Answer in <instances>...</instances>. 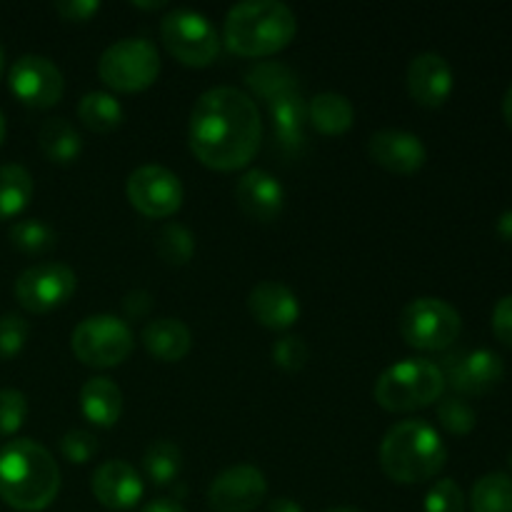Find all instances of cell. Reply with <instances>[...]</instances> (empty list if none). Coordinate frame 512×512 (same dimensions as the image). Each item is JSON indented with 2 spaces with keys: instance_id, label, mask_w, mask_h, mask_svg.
I'll return each mask as SVG.
<instances>
[{
  "instance_id": "cell-39",
  "label": "cell",
  "mask_w": 512,
  "mask_h": 512,
  "mask_svg": "<svg viewBox=\"0 0 512 512\" xmlns=\"http://www.w3.org/2000/svg\"><path fill=\"white\" fill-rule=\"evenodd\" d=\"M493 333L503 345L512 348V295L498 300L493 310Z\"/></svg>"
},
{
  "instance_id": "cell-48",
  "label": "cell",
  "mask_w": 512,
  "mask_h": 512,
  "mask_svg": "<svg viewBox=\"0 0 512 512\" xmlns=\"http://www.w3.org/2000/svg\"><path fill=\"white\" fill-rule=\"evenodd\" d=\"M3 68H5V53L3 48H0V75H3Z\"/></svg>"
},
{
  "instance_id": "cell-31",
  "label": "cell",
  "mask_w": 512,
  "mask_h": 512,
  "mask_svg": "<svg viewBox=\"0 0 512 512\" xmlns=\"http://www.w3.org/2000/svg\"><path fill=\"white\" fill-rule=\"evenodd\" d=\"M155 250L168 265H188L195 255V235L183 223H165L155 235Z\"/></svg>"
},
{
  "instance_id": "cell-4",
  "label": "cell",
  "mask_w": 512,
  "mask_h": 512,
  "mask_svg": "<svg viewBox=\"0 0 512 512\" xmlns=\"http://www.w3.org/2000/svg\"><path fill=\"white\" fill-rule=\"evenodd\" d=\"M448 463V448L438 430L425 420H403L380 443V468L400 485L433 480Z\"/></svg>"
},
{
  "instance_id": "cell-11",
  "label": "cell",
  "mask_w": 512,
  "mask_h": 512,
  "mask_svg": "<svg viewBox=\"0 0 512 512\" xmlns=\"http://www.w3.org/2000/svg\"><path fill=\"white\" fill-rule=\"evenodd\" d=\"M78 288L75 270L63 263H38L15 280V300L28 313H50L70 300Z\"/></svg>"
},
{
  "instance_id": "cell-26",
  "label": "cell",
  "mask_w": 512,
  "mask_h": 512,
  "mask_svg": "<svg viewBox=\"0 0 512 512\" xmlns=\"http://www.w3.org/2000/svg\"><path fill=\"white\" fill-rule=\"evenodd\" d=\"M33 198V175L25 165H0V220L23 213Z\"/></svg>"
},
{
  "instance_id": "cell-13",
  "label": "cell",
  "mask_w": 512,
  "mask_h": 512,
  "mask_svg": "<svg viewBox=\"0 0 512 512\" xmlns=\"http://www.w3.org/2000/svg\"><path fill=\"white\" fill-rule=\"evenodd\" d=\"M445 385L460 395H485L500 385L505 375V363L493 350H463V353L445 355L440 365Z\"/></svg>"
},
{
  "instance_id": "cell-14",
  "label": "cell",
  "mask_w": 512,
  "mask_h": 512,
  "mask_svg": "<svg viewBox=\"0 0 512 512\" xmlns=\"http://www.w3.org/2000/svg\"><path fill=\"white\" fill-rule=\"evenodd\" d=\"M268 495V480L255 465H233L215 475L208 488V505L215 512H253Z\"/></svg>"
},
{
  "instance_id": "cell-32",
  "label": "cell",
  "mask_w": 512,
  "mask_h": 512,
  "mask_svg": "<svg viewBox=\"0 0 512 512\" xmlns=\"http://www.w3.org/2000/svg\"><path fill=\"white\" fill-rule=\"evenodd\" d=\"M438 420L450 435H468L473 433L478 425V415H475L473 405L463 398H445L438 405Z\"/></svg>"
},
{
  "instance_id": "cell-36",
  "label": "cell",
  "mask_w": 512,
  "mask_h": 512,
  "mask_svg": "<svg viewBox=\"0 0 512 512\" xmlns=\"http://www.w3.org/2000/svg\"><path fill=\"white\" fill-rule=\"evenodd\" d=\"M308 343L300 335H283L273 345V363L285 373H298L308 363Z\"/></svg>"
},
{
  "instance_id": "cell-25",
  "label": "cell",
  "mask_w": 512,
  "mask_h": 512,
  "mask_svg": "<svg viewBox=\"0 0 512 512\" xmlns=\"http://www.w3.org/2000/svg\"><path fill=\"white\" fill-rule=\"evenodd\" d=\"M123 105L115 95L105 93V90H90L80 98L78 103V118L93 133H113L120 123H123Z\"/></svg>"
},
{
  "instance_id": "cell-42",
  "label": "cell",
  "mask_w": 512,
  "mask_h": 512,
  "mask_svg": "<svg viewBox=\"0 0 512 512\" xmlns=\"http://www.w3.org/2000/svg\"><path fill=\"white\" fill-rule=\"evenodd\" d=\"M495 230H498V235H500V240H503V243L512 245V210H505V213L500 215Z\"/></svg>"
},
{
  "instance_id": "cell-8",
  "label": "cell",
  "mask_w": 512,
  "mask_h": 512,
  "mask_svg": "<svg viewBox=\"0 0 512 512\" xmlns=\"http://www.w3.org/2000/svg\"><path fill=\"white\" fill-rule=\"evenodd\" d=\"M400 335L405 343L425 353L448 350L460 338L463 320L450 303L440 298H415L400 313Z\"/></svg>"
},
{
  "instance_id": "cell-33",
  "label": "cell",
  "mask_w": 512,
  "mask_h": 512,
  "mask_svg": "<svg viewBox=\"0 0 512 512\" xmlns=\"http://www.w3.org/2000/svg\"><path fill=\"white\" fill-rule=\"evenodd\" d=\"M28 418V398L15 388L0 390V438H10Z\"/></svg>"
},
{
  "instance_id": "cell-1",
  "label": "cell",
  "mask_w": 512,
  "mask_h": 512,
  "mask_svg": "<svg viewBox=\"0 0 512 512\" xmlns=\"http://www.w3.org/2000/svg\"><path fill=\"white\" fill-rule=\"evenodd\" d=\"M263 140L258 103L233 85L210 88L195 100L188 143L195 158L210 170H240L255 158Z\"/></svg>"
},
{
  "instance_id": "cell-15",
  "label": "cell",
  "mask_w": 512,
  "mask_h": 512,
  "mask_svg": "<svg viewBox=\"0 0 512 512\" xmlns=\"http://www.w3.org/2000/svg\"><path fill=\"white\" fill-rule=\"evenodd\" d=\"M368 153L375 165L395 175H415L428 160V148L418 135L395 128H385L370 135Z\"/></svg>"
},
{
  "instance_id": "cell-44",
  "label": "cell",
  "mask_w": 512,
  "mask_h": 512,
  "mask_svg": "<svg viewBox=\"0 0 512 512\" xmlns=\"http://www.w3.org/2000/svg\"><path fill=\"white\" fill-rule=\"evenodd\" d=\"M503 115H505V123L510 125V130H512V83H510V88L505 90V98H503Z\"/></svg>"
},
{
  "instance_id": "cell-2",
  "label": "cell",
  "mask_w": 512,
  "mask_h": 512,
  "mask_svg": "<svg viewBox=\"0 0 512 512\" xmlns=\"http://www.w3.org/2000/svg\"><path fill=\"white\" fill-rule=\"evenodd\" d=\"M60 493V468L48 448L30 438L0 448V500L18 512H40Z\"/></svg>"
},
{
  "instance_id": "cell-9",
  "label": "cell",
  "mask_w": 512,
  "mask_h": 512,
  "mask_svg": "<svg viewBox=\"0 0 512 512\" xmlns=\"http://www.w3.org/2000/svg\"><path fill=\"white\" fill-rule=\"evenodd\" d=\"M160 35L175 60L190 68H205L220 53V35L208 15L190 8H175L160 20Z\"/></svg>"
},
{
  "instance_id": "cell-40",
  "label": "cell",
  "mask_w": 512,
  "mask_h": 512,
  "mask_svg": "<svg viewBox=\"0 0 512 512\" xmlns=\"http://www.w3.org/2000/svg\"><path fill=\"white\" fill-rule=\"evenodd\" d=\"M123 310L128 318H145V315L153 310V295L143 288L130 290V293L123 298Z\"/></svg>"
},
{
  "instance_id": "cell-46",
  "label": "cell",
  "mask_w": 512,
  "mask_h": 512,
  "mask_svg": "<svg viewBox=\"0 0 512 512\" xmlns=\"http://www.w3.org/2000/svg\"><path fill=\"white\" fill-rule=\"evenodd\" d=\"M325 512H363L360 508H350V505H345V508H333V510H325Z\"/></svg>"
},
{
  "instance_id": "cell-35",
  "label": "cell",
  "mask_w": 512,
  "mask_h": 512,
  "mask_svg": "<svg viewBox=\"0 0 512 512\" xmlns=\"http://www.w3.org/2000/svg\"><path fill=\"white\" fill-rule=\"evenodd\" d=\"M30 335V325L23 315L8 313L0 318V360H10L25 348Z\"/></svg>"
},
{
  "instance_id": "cell-19",
  "label": "cell",
  "mask_w": 512,
  "mask_h": 512,
  "mask_svg": "<svg viewBox=\"0 0 512 512\" xmlns=\"http://www.w3.org/2000/svg\"><path fill=\"white\" fill-rule=\"evenodd\" d=\"M248 310L263 328L288 330L300 318V300L280 280H263L250 290Z\"/></svg>"
},
{
  "instance_id": "cell-38",
  "label": "cell",
  "mask_w": 512,
  "mask_h": 512,
  "mask_svg": "<svg viewBox=\"0 0 512 512\" xmlns=\"http://www.w3.org/2000/svg\"><path fill=\"white\" fill-rule=\"evenodd\" d=\"M53 8L68 23H85V20H90L98 13L100 3L98 0H58Z\"/></svg>"
},
{
  "instance_id": "cell-21",
  "label": "cell",
  "mask_w": 512,
  "mask_h": 512,
  "mask_svg": "<svg viewBox=\"0 0 512 512\" xmlns=\"http://www.w3.org/2000/svg\"><path fill=\"white\" fill-rule=\"evenodd\" d=\"M145 350L160 363H180L193 348L190 328L178 318H155L140 333Z\"/></svg>"
},
{
  "instance_id": "cell-29",
  "label": "cell",
  "mask_w": 512,
  "mask_h": 512,
  "mask_svg": "<svg viewBox=\"0 0 512 512\" xmlns=\"http://www.w3.org/2000/svg\"><path fill=\"white\" fill-rule=\"evenodd\" d=\"M473 512H512V478L505 473H488L475 480L470 490Z\"/></svg>"
},
{
  "instance_id": "cell-3",
  "label": "cell",
  "mask_w": 512,
  "mask_h": 512,
  "mask_svg": "<svg viewBox=\"0 0 512 512\" xmlns=\"http://www.w3.org/2000/svg\"><path fill=\"white\" fill-rule=\"evenodd\" d=\"M298 18L280 0H243L225 15L223 40L240 58H268L293 43Z\"/></svg>"
},
{
  "instance_id": "cell-23",
  "label": "cell",
  "mask_w": 512,
  "mask_h": 512,
  "mask_svg": "<svg viewBox=\"0 0 512 512\" xmlns=\"http://www.w3.org/2000/svg\"><path fill=\"white\" fill-rule=\"evenodd\" d=\"M308 123L323 135H343L353 128L355 108L343 93L325 90L308 103Z\"/></svg>"
},
{
  "instance_id": "cell-45",
  "label": "cell",
  "mask_w": 512,
  "mask_h": 512,
  "mask_svg": "<svg viewBox=\"0 0 512 512\" xmlns=\"http://www.w3.org/2000/svg\"><path fill=\"white\" fill-rule=\"evenodd\" d=\"M163 0H155V3H140V0H133V8H143V10H158L163 8Z\"/></svg>"
},
{
  "instance_id": "cell-28",
  "label": "cell",
  "mask_w": 512,
  "mask_h": 512,
  "mask_svg": "<svg viewBox=\"0 0 512 512\" xmlns=\"http://www.w3.org/2000/svg\"><path fill=\"white\" fill-rule=\"evenodd\" d=\"M250 88L270 103L278 95L290 93V90H298V80H295V73L283 63H275V60H268V63H258L248 70L245 75Z\"/></svg>"
},
{
  "instance_id": "cell-17",
  "label": "cell",
  "mask_w": 512,
  "mask_h": 512,
  "mask_svg": "<svg viewBox=\"0 0 512 512\" xmlns=\"http://www.w3.org/2000/svg\"><path fill=\"white\" fill-rule=\"evenodd\" d=\"M455 85L453 68L440 53L425 50L408 65V93L423 108H440L450 98Z\"/></svg>"
},
{
  "instance_id": "cell-34",
  "label": "cell",
  "mask_w": 512,
  "mask_h": 512,
  "mask_svg": "<svg viewBox=\"0 0 512 512\" xmlns=\"http://www.w3.org/2000/svg\"><path fill=\"white\" fill-rule=\"evenodd\" d=\"M423 508L425 512H465V495L455 480H435L425 495Z\"/></svg>"
},
{
  "instance_id": "cell-22",
  "label": "cell",
  "mask_w": 512,
  "mask_h": 512,
  "mask_svg": "<svg viewBox=\"0 0 512 512\" xmlns=\"http://www.w3.org/2000/svg\"><path fill=\"white\" fill-rule=\"evenodd\" d=\"M80 410L98 428H113L123 413V393L118 383L105 375H95L80 388Z\"/></svg>"
},
{
  "instance_id": "cell-37",
  "label": "cell",
  "mask_w": 512,
  "mask_h": 512,
  "mask_svg": "<svg viewBox=\"0 0 512 512\" xmlns=\"http://www.w3.org/2000/svg\"><path fill=\"white\" fill-rule=\"evenodd\" d=\"M60 450H63L65 460L75 465H85L95 453H98V440L90 430L73 428L63 435L60 440Z\"/></svg>"
},
{
  "instance_id": "cell-49",
  "label": "cell",
  "mask_w": 512,
  "mask_h": 512,
  "mask_svg": "<svg viewBox=\"0 0 512 512\" xmlns=\"http://www.w3.org/2000/svg\"><path fill=\"white\" fill-rule=\"evenodd\" d=\"M510 468H512V455H510Z\"/></svg>"
},
{
  "instance_id": "cell-7",
  "label": "cell",
  "mask_w": 512,
  "mask_h": 512,
  "mask_svg": "<svg viewBox=\"0 0 512 512\" xmlns=\"http://www.w3.org/2000/svg\"><path fill=\"white\" fill-rule=\"evenodd\" d=\"M160 55L148 38H123L100 53L98 75L118 93H140L158 80Z\"/></svg>"
},
{
  "instance_id": "cell-30",
  "label": "cell",
  "mask_w": 512,
  "mask_h": 512,
  "mask_svg": "<svg viewBox=\"0 0 512 512\" xmlns=\"http://www.w3.org/2000/svg\"><path fill=\"white\" fill-rule=\"evenodd\" d=\"M10 243L25 255H43L58 245V233L48 223L35 218L18 220L10 225Z\"/></svg>"
},
{
  "instance_id": "cell-16",
  "label": "cell",
  "mask_w": 512,
  "mask_h": 512,
  "mask_svg": "<svg viewBox=\"0 0 512 512\" xmlns=\"http://www.w3.org/2000/svg\"><path fill=\"white\" fill-rule=\"evenodd\" d=\"M90 490L103 508L123 512L140 503L145 485L133 465L113 458L95 468L93 478H90Z\"/></svg>"
},
{
  "instance_id": "cell-43",
  "label": "cell",
  "mask_w": 512,
  "mask_h": 512,
  "mask_svg": "<svg viewBox=\"0 0 512 512\" xmlns=\"http://www.w3.org/2000/svg\"><path fill=\"white\" fill-rule=\"evenodd\" d=\"M268 512H305V510L300 508V503H295V500L275 498V500H270Z\"/></svg>"
},
{
  "instance_id": "cell-47",
  "label": "cell",
  "mask_w": 512,
  "mask_h": 512,
  "mask_svg": "<svg viewBox=\"0 0 512 512\" xmlns=\"http://www.w3.org/2000/svg\"><path fill=\"white\" fill-rule=\"evenodd\" d=\"M3 138H5V118L3 113H0V143H3Z\"/></svg>"
},
{
  "instance_id": "cell-27",
  "label": "cell",
  "mask_w": 512,
  "mask_h": 512,
  "mask_svg": "<svg viewBox=\"0 0 512 512\" xmlns=\"http://www.w3.org/2000/svg\"><path fill=\"white\" fill-rule=\"evenodd\" d=\"M143 468L150 483L170 485L183 468V453L173 440H153L143 453Z\"/></svg>"
},
{
  "instance_id": "cell-10",
  "label": "cell",
  "mask_w": 512,
  "mask_h": 512,
  "mask_svg": "<svg viewBox=\"0 0 512 512\" xmlns=\"http://www.w3.org/2000/svg\"><path fill=\"white\" fill-rule=\"evenodd\" d=\"M130 205L138 210L140 215L153 220L170 218L183 205V183L173 170L165 165H140L128 175V185H125Z\"/></svg>"
},
{
  "instance_id": "cell-6",
  "label": "cell",
  "mask_w": 512,
  "mask_h": 512,
  "mask_svg": "<svg viewBox=\"0 0 512 512\" xmlns=\"http://www.w3.org/2000/svg\"><path fill=\"white\" fill-rule=\"evenodd\" d=\"M70 348L83 365L105 370L128 360L135 348V335L130 325L115 315H88L75 325Z\"/></svg>"
},
{
  "instance_id": "cell-12",
  "label": "cell",
  "mask_w": 512,
  "mask_h": 512,
  "mask_svg": "<svg viewBox=\"0 0 512 512\" xmlns=\"http://www.w3.org/2000/svg\"><path fill=\"white\" fill-rule=\"evenodd\" d=\"M10 90L30 108H53L65 93V78L58 65L45 55H20L8 73Z\"/></svg>"
},
{
  "instance_id": "cell-5",
  "label": "cell",
  "mask_w": 512,
  "mask_h": 512,
  "mask_svg": "<svg viewBox=\"0 0 512 512\" xmlns=\"http://www.w3.org/2000/svg\"><path fill=\"white\" fill-rule=\"evenodd\" d=\"M445 375L428 358H405L378 375L373 388L375 403L388 413H413L443 398Z\"/></svg>"
},
{
  "instance_id": "cell-20",
  "label": "cell",
  "mask_w": 512,
  "mask_h": 512,
  "mask_svg": "<svg viewBox=\"0 0 512 512\" xmlns=\"http://www.w3.org/2000/svg\"><path fill=\"white\" fill-rule=\"evenodd\" d=\"M273 135L285 153H300L305 145V125H308V103L303 100L300 90L278 95L268 103Z\"/></svg>"
},
{
  "instance_id": "cell-41",
  "label": "cell",
  "mask_w": 512,
  "mask_h": 512,
  "mask_svg": "<svg viewBox=\"0 0 512 512\" xmlns=\"http://www.w3.org/2000/svg\"><path fill=\"white\" fill-rule=\"evenodd\" d=\"M140 512H188L183 508V505L178 503V500H170V498H158L153 500V503L145 505Z\"/></svg>"
},
{
  "instance_id": "cell-18",
  "label": "cell",
  "mask_w": 512,
  "mask_h": 512,
  "mask_svg": "<svg viewBox=\"0 0 512 512\" xmlns=\"http://www.w3.org/2000/svg\"><path fill=\"white\" fill-rule=\"evenodd\" d=\"M235 203L255 223H273L285 208V190L273 173L253 168L235 183Z\"/></svg>"
},
{
  "instance_id": "cell-24",
  "label": "cell",
  "mask_w": 512,
  "mask_h": 512,
  "mask_svg": "<svg viewBox=\"0 0 512 512\" xmlns=\"http://www.w3.org/2000/svg\"><path fill=\"white\" fill-rule=\"evenodd\" d=\"M40 150L50 163L70 165L83 153V138L68 118H48L38 130Z\"/></svg>"
}]
</instances>
